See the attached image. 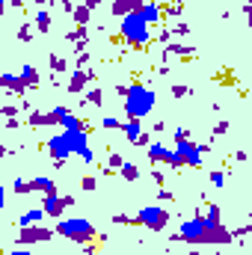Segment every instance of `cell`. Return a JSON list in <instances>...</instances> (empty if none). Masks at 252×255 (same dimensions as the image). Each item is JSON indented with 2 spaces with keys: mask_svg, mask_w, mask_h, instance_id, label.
<instances>
[{
  "mask_svg": "<svg viewBox=\"0 0 252 255\" xmlns=\"http://www.w3.org/2000/svg\"><path fill=\"white\" fill-rule=\"evenodd\" d=\"M39 238H42V241H48V238H51V232L39 229V232H30V235H24V241H39Z\"/></svg>",
  "mask_w": 252,
  "mask_h": 255,
  "instance_id": "ffe728a7",
  "label": "cell"
},
{
  "mask_svg": "<svg viewBox=\"0 0 252 255\" xmlns=\"http://www.w3.org/2000/svg\"><path fill=\"white\" fill-rule=\"evenodd\" d=\"M104 128H119V119H116V116H107V119H104Z\"/></svg>",
  "mask_w": 252,
  "mask_h": 255,
  "instance_id": "603a6c76",
  "label": "cell"
},
{
  "mask_svg": "<svg viewBox=\"0 0 252 255\" xmlns=\"http://www.w3.org/2000/svg\"><path fill=\"white\" fill-rule=\"evenodd\" d=\"M51 116H54V122H60L65 130H86V128H83V122H80L74 113H68L65 107H54V113H51Z\"/></svg>",
  "mask_w": 252,
  "mask_h": 255,
  "instance_id": "ba28073f",
  "label": "cell"
},
{
  "mask_svg": "<svg viewBox=\"0 0 252 255\" xmlns=\"http://www.w3.org/2000/svg\"><path fill=\"white\" fill-rule=\"evenodd\" d=\"M139 6H142V0H116V3H113V15L125 18L130 12H139Z\"/></svg>",
  "mask_w": 252,
  "mask_h": 255,
  "instance_id": "8fae6325",
  "label": "cell"
},
{
  "mask_svg": "<svg viewBox=\"0 0 252 255\" xmlns=\"http://www.w3.org/2000/svg\"><path fill=\"white\" fill-rule=\"evenodd\" d=\"M3 154H6V148H3V145H0V157H3Z\"/></svg>",
  "mask_w": 252,
  "mask_h": 255,
  "instance_id": "484cf974",
  "label": "cell"
},
{
  "mask_svg": "<svg viewBox=\"0 0 252 255\" xmlns=\"http://www.w3.org/2000/svg\"><path fill=\"white\" fill-rule=\"evenodd\" d=\"M139 18H142L145 24H157V21H160V6L151 3V0H142V6H139Z\"/></svg>",
  "mask_w": 252,
  "mask_h": 255,
  "instance_id": "30bf717a",
  "label": "cell"
},
{
  "mask_svg": "<svg viewBox=\"0 0 252 255\" xmlns=\"http://www.w3.org/2000/svg\"><path fill=\"white\" fill-rule=\"evenodd\" d=\"M48 148H51V154H54V160H65L68 154H71V145H68V136L63 133H57V136H51L48 139Z\"/></svg>",
  "mask_w": 252,
  "mask_h": 255,
  "instance_id": "9c48e42d",
  "label": "cell"
},
{
  "mask_svg": "<svg viewBox=\"0 0 252 255\" xmlns=\"http://www.w3.org/2000/svg\"><path fill=\"white\" fill-rule=\"evenodd\" d=\"M3 196H6V187H3V184H0V208H3V205H6V199H3Z\"/></svg>",
  "mask_w": 252,
  "mask_h": 255,
  "instance_id": "cb8c5ba5",
  "label": "cell"
},
{
  "mask_svg": "<svg viewBox=\"0 0 252 255\" xmlns=\"http://www.w3.org/2000/svg\"><path fill=\"white\" fill-rule=\"evenodd\" d=\"M211 229H217V226H208L205 217H193V220H187V223H181L178 238L187 241V244H205V235H208Z\"/></svg>",
  "mask_w": 252,
  "mask_h": 255,
  "instance_id": "277c9868",
  "label": "cell"
},
{
  "mask_svg": "<svg viewBox=\"0 0 252 255\" xmlns=\"http://www.w3.org/2000/svg\"><path fill=\"white\" fill-rule=\"evenodd\" d=\"M42 220H45V211H42V208H30L27 214H21L18 226H21V229H30V226H39Z\"/></svg>",
  "mask_w": 252,
  "mask_h": 255,
  "instance_id": "7c38bea8",
  "label": "cell"
},
{
  "mask_svg": "<svg viewBox=\"0 0 252 255\" xmlns=\"http://www.w3.org/2000/svg\"><path fill=\"white\" fill-rule=\"evenodd\" d=\"M122 130H125V136L130 142H139V139H142V125H139V119H130L127 125H122Z\"/></svg>",
  "mask_w": 252,
  "mask_h": 255,
  "instance_id": "4fadbf2b",
  "label": "cell"
},
{
  "mask_svg": "<svg viewBox=\"0 0 252 255\" xmlns=\"http://www.w3.org/2000/svg\"><path fill=\"white\" fill-rule=\"evenodd\" d=\"M30 190H42V193H54V181L48 178V175H36L33 181H30Z\"/></svg>",
  "mask_w": 252,
  "mask_h": 255,
  "instance_id": "5bb4252c",
  "label": "cell"
},
{
  "mask_svg": "<svg viewBox=\"0 0 252 255\" xmlns=\"http://www.w3.org/2000/svg\"><path fill=\"white\" fill-rule=\"evenodd\" d=\"M48 24H51V15H48V9H39V12H36V27L45 33V30H48Z\"/></svg>",
  "mask_w": 252,
  "mask_h": 255,
  "instance_id": "ac0fdd59",
  "label": "cell"
},
{
  "mask_svg": "<svg viewBox=\"0 0 252 255\" xmlns=\"http://www.w3.org/2000/svg\"><path fill=\"white\" fill-rule=\"evenodd\" d=\"M122 36H125V42L136 45V48H142L148 42V24L139 18V12H130L122 18Z\"/></svg>",
  "mask_w": 252,
  "mask_h": 255,
  "instance_id": "7a4b0ae2",
  "label": "cell"
},
{
  "mask_svg": "<svg viewBox=\"0 0 252 255\" xmlns=\"http://www.w3.org/2000/svg\"><path fill=\"white\" fill-rule=\"evenodd\" d=\"M148 157H151V160H169V148L160 145V142H151V145H148Z\"/></svg>",
  "mask_w": 252,
  "mask_h": 255,
  "instance_id": "2e32d148",
  "label": "cell"
},
{
  "mask_svg": "<svg viewBox=\"0 0 252 255\" xmlns=\"http://www.w3.org/2000/svg\"><path fill=\"white\" fill-rule=\"evenodd\" d=\"M136 223H139V226H145V229L160 232V229L169 223V214H166L163 208H142V211L136 214Z\"/></svg>",
  "mask_w": 252,
  "mask_h": 255,
  "instance_id": "5b68a950",
  "label": "cell"
},
{
  "mask_svg": "<svg viewBox=\"0 0 252 255\" xmlns=\"http://www.w3.org/2000/svg\"><path fill=\"white\" fill-rule=\"evenodd\" d=\"M15 190H18V193H27V190H30V184H27L24 178H15Z\"/></svg>",
  "mask_w": 252,
  "mask_h": 255,
  "instance_id": "7402d4cb",
  "label": "cell"
},
{
  "mask_svg": "<svg viewBox=\"0 0 252 255\" xmlns=\"http://www.w3.org/2000/svg\"><path fill=\"white\" fill-rule=\"evenodd\" d=\"M0 86H6V89H21L24 83L18 80V74H0Z\"/></svg>",
  "mask_w": 252,
  "mask_h": 255,
  "instance_id": "e0dca14e",
  "label": "cell"
},
{
  "mask_svg": "<svg viewBox=\"0 0 252 255\" xmlns=\"http://www.w3.org/2000/svg\"><path fill=\"white\" fill-rule=\"evenodd\" d=\"M154 92L151 89H145V86H139V83H133L130 89H127V98H125V113L130 119H142V116H148L151 113V107H154Z\"/></svg>",
  "mask_w": 252,
  "mask_h": 255,
  "instance_id": "6da1fadb",
  "label": "cell"
},
{
  "mask_svg": "<svg viewBox=\"0 0 252 255\" xmlns=\"http://www.w3.org/2000/svg\"><path fill=\"white\" fill-rule=\"evenodd\" d=\"M9 255H30V250H15V253H9Z\"/></svg>",
  "mask_w": 252,
  "mask_h": 255,
  "instance_id": "d4e9b609",
  "label": "cell"
},
{
  "mask_svg": "<svg viewBox=\"0 0 252 255\" xmlns=\"http://www.w3.org/2000/svg\"><path fill=\"white\" fill-rule=\"evenodd\" d=\"M0 12H3V0H0Z\"/></svg>",
  "mask_w": 252,
  "mask_h": 255,
  "instance_id": "4316f807",
  "label": "cell"
},
{
  "mask_svg": "<svg viewBox=\"0 0 252 255\" xmlns=\"http://www.w3.org/2000/svg\"><path fill=\"white\" fill-rule=\"evenodd\" d=\"M136 175H139V172H136L133 163H122V178H125V181H136Z\"/></svg>",
  "mask_w": 252,
  "mask_h": 255,
  "instance_id": "d6986e66",
  "label": "cell"
},
{
  "mask_svg": "<svg viewBox=\"0 0 252 255\" xmlns=\"http://www.w3.org/2000/svg\"><path fill=\"white\" fill-rule=\"evenodd\" d=\"M18 80H21L24 86H33V83H39V71H36L33 65H24L21 74H18Z\"/></svg>",
  "mask_w": 252,
  "mask_h": 255,
  "instance_id": "9a60e30c",
  "label": "cell"
},
{
  "mask_svg": "<svg viewBox=\"0 0 252 255\" xmlns=\"http://www.w3.org/2000/svg\"><path fill=\"white\" fill-rule=\"evenodd\" d=\"M0 255H3V253H0Z\"/></svg>",
  "mask_w": 252,
  "mask_h": 255,
  "instance_id": "f1b7e54d",
  "label": "cell"
},
{
  "mask_svg": "<svg viewBox=\"0 0 252 255\" xmlns=\"http://www.w3.org/2000/svg\"><path fill=\"white\" fill-rule=\"evenodd\" d=\"M211 184H214V187H223V184H226V175H223V172H211Z\"/></svg>",
  "mask_w": 252,
  "mask_h": 255,
  "instance_id": "44dd1931",
  "label": "cell"
},
{
  "mask_svg": "<svg viewBox=\"0 0 252 255\" xmlns=\"http://www.w3.org/2000/svg\"><path fill=\"white\" fill-rule=\"evenodd\" d=\"M57 232H60L63 238H71V241H77V244H86V241L95 235L92 223H86V220H80V217H71V220H63V223H57Z\"/></svg>",
  "mask_w": 252,
  "mask_h": 255,
  "instance_id": "3957f363",
  "label": "cell"
},
{
  "mask_svg": "<svg viewBox=\"0 0 252 255\" xmlns=\"http://www.w3.org/2000/svg\"><path fill=\"white\" fill-rule=\"evenodd\" d=\"M202 151H205V148H202V145H193L187 136L178 139V148H175V154L181 157L184 166H202Z\"/></svg>",
  "mask_w": 252,
  "mask_h": 255,
  "instance_id": "8992f818",
  "label": "cell"
},
{
  "mask_svg": "<svg viewBox=\"0 0 252 255\" xmlns=\"http://www.w3.org/2000/svg\"><path fill=\"white\" fill-rule=\"evenodd\" d=\"M71 205V199L68 196H57V193H45V202H42V211H45V217H60L65 208Z\"/></svg>",
  "mask_w": 252,
  "mask_h": 255,
  "instance_id": "52a82bcc",
  "label": "cell"
},
{
  "mask_svg": "<svg viewBox=\"0 0 252 255\" xmlns=\"http://www.w3.org/2000/svg\"><path fill=\"white\" fill-rule=\"evenodd\" d=\"M39 3H42V0H39Z\"/></svg>",
  "mask_w": 252,
  "mask_h": 255,
  "instance_id": "83f0119b",
  "label": "cell"
}]
</instances>
